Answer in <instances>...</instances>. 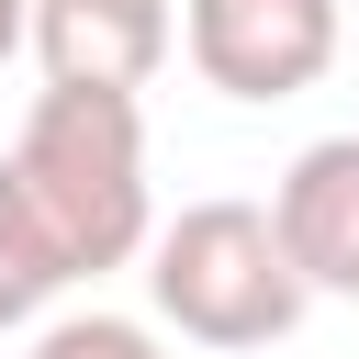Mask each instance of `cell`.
Returning <instances> with one entry per match:
<instances>
[{"label": "cell", "instance_id": "cell-1", "mask_svg": "<svg viewBox=\"0 0 359 359\" xmlns=\"http://www.w3.org/2000/svg\"><path fill=\"white\" fill-rule=\"evenodd\" d=\"M11 202L34 213L45 258L67 280H101L123 258H146L157 236V191H146V112L135 90H34L22 135H11Z\"/></svg>", "mask_w": 359, "mask_h": 359}, {"label": "cell", "instance_id": "cell-2", "mask_svg": "<svg viewBox=\"0 0 359 359\" xmlns=\"http://www.w3.org/2000/svg\"><path fill=\"white\" fill-rule=\"evenodd\" d=\"M146 303L191 348H280L314 292H303L269 202H180L146 236Z\"/></svg>", "mask_w": 359, "mask_h": 359}, {"label": "cell", "instance_id": "cell-3", "mask_svg": "<svg viewBox=\"0 0 359 359\" xmlns=\"http://www.w3.org/2000/svg\"><path fill=\"white\" fill-rule=\"evenodd\" d=\"M180 45L224 101H303L348 45V0H180Z\"/></svg>", "mask_w": 359, "mask_h": 359}, {"label": "cell", "instance_id": "cell-4", "mask_svg": "<svg viewBox=\"0 0 359 359\" xmlns=\"http://www.w3.org/2000/svg\"><path fill=\"white\" fill-rule=\"evenodd\" d=\"M56 90H146L180 45V0H34V34Z\"/></svg>", "mask_w": 359, "mask_h": 359}, {"label": "cell", "instance_id": "cell-5", "mask_svg": "<svg viewBox=\"0 0 359 359\" xmlns=\"http://www.w3.org/2000/svg\"><path fill=\"white\" fill-rule=\"evenodd\" d=\"M269 224H280L303 292L359 303V135H314L269 191Z\"/></svg>", "mask_w": 359, "mask_h": 359}, {"label": "cell", "instance_id": "cell-6", "mask_svg": "<svg viewBox=\"0 0 359 359\" xmlns=\"http://www.w3.org/2000/svg\"><path fill=\"white\" fill-rule=\"evenodd\" d=\"M45 292H67V269L45 258L34 213L11 202V168H0V325H34V314H45Z\"/></svg>", "mask_w": 359, "mask_h": 359}, {"label": "cell", "instance_id": "cell-7", "mask_svg": "<svg viewBox=\"0 0 359 359\" xmlns=\"http://www.w3.org/2000/svg\"><path fill=\"white\" fill-rule=\"evenodd\" d=\"M22 359H168V348H157L135 314H56Z\"/></svg>", "mask_w": 359, "mask_h": 359}, {"label": "cell", "instance_id": "cell-8", "mask_svg": "<svg viewBox=\"0 0 359 359\" xmlns=\"http://www.w3.org/2000/svg\"><path fill=\"white\" fill-rule=\"evenodd\" d=\"M22 34H34V0H0V67L22 56Z\"/></svg>", "mask_w": 359, "mask_h": 359}]
</instances>
